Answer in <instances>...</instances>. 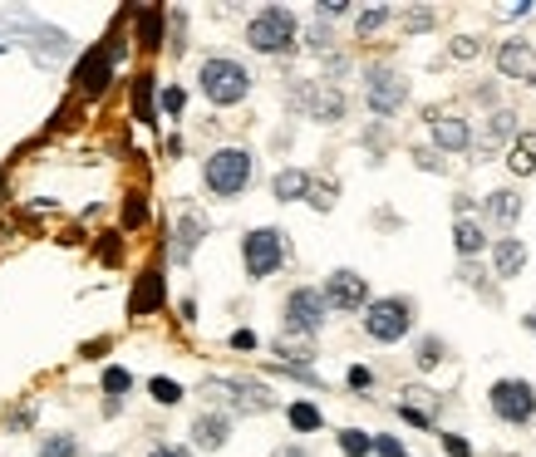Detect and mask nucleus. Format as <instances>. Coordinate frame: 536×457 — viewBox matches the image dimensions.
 Wrapping results in <instances>:
<instances>
[{
  "mask_svg": "<svg viewBox=\"0 0 536 457\" xmlns=\"http://www.w3.org/2000/svg\"><path fill=\"white\" fill-rule=\"evenodd\" d=\"M300 40V20L286 5H266L247 20V45L256 55H290Z\"/></svg>",
  "mask_w": 536,
  "mask_h": 457,
  "instance_id": "1",
  "label": "nucleus"
},
{
  "mask_svg": "<svg viewBox=\"0 0 536 457\" xmlns=\"http://www.w3.org/2000/svg\"><path fill=\"white\" fill-rule=\"evenodd\" d=\"M251 177H256L251 148H217L212 158H207V167H202L207 192H212V197H222V202L241 197V192L251 187Z\"/></svg>",
  "mask_w": 536,
  "mask_h": 457,
  "instance_id": "2",
  "label": "nucleus"
},
{
  "mask_svg": "<svg viewBox=\"0 0 536 457\" xmlns=\"http://www.w3.org/2000/svg\"><path fill=\"white\" fill-rule=\"evenodd\" d=\"M197 79H202V94L217 108H231V104H241L251 94V69L241 65V59H227V55L202 59V75Z\"/></svg>",
  "mask_w": 536,
  "mask_h": 457,
  "instance_id": "3",
  "label": "nucleus"
},
{
  "mask_svg": "<svg viewBox=\"0 0 536 457\" xmlns=\"http://www.w3.org/2000/svg\"><path fill=\"white\" fill-rule=\"evenodd\" d=\"M290 246H286V232H276V226H256V232L241 236V261H247V275L251 281H266V275H276L286 266Z\"/></svg>",
  "mask_w": 536,
  "mask_h": 457,
  "instance_id": "4",
  "label": "nucleus"
},
{
  "mask_svg": "<svg viewBox=\"0 0 536 457\" xmlns=\"http://www.w3.org/2000/svg\"><path fill=\"white\" fill-rule=\"evenodd\" d=\"M409 330H413V300H404V295L369 300V310H364V334H369V340L399 344Z\"/></svg>",
  "mask_w": 536,
  "mask_h": 457,
  "instance_id": "5",
  "label": "nucleus"
},
{
  "mask_svg": "<svg viewBox=\"0 0 536 457\" xmlns=\"http://www.w3.org/2000/svg\"><path fill=\"white\" fill-rule=\"evenodd\" d=\"M325 315H330V300H325V291H315V285H296V291L286 295V305H281L286 334H300V340L320 334Z\"/></svg>",
  "mask_w": 536,
  "mask_h": 457,
  "instance_id": "6",
  "label": "nucleus"
},
{
  "mask_svg": "<svg viewBox=\"0 0 536 457\" xmlns=\"http://www.w3.org/2000/svg\"><path fill=\"white\" fill-rule=\"evenodd\" d=\"M202 393L207 399H227L237 413H271L276 408V393L261 379H207Z\"/></svg>",
  "mask_w": 536,
  "mask_h": 457,
  "instance_id": "7",
  "label": "nucleus"
},
{
  "mask_svg": "<svg viewBox=\"0 0 536 457\" xmlns=\"http://www.w3.org/2000/svg\"><path fill=\"white\" fill-rule=\"evenodd\" d=\"M487 403H492V413L511 428H521V423L536 418V389L527 379H497L492 389H487Z\"/></svg>",
  "mask_w": 536,
  "mask_h": 457,
  "instance_id": "8",
  "label": "nucleus"
},
{
  "mask_svg": "<svg viewBox=\"0 0 536 457\" xmlns=\"http://www.w3.org/2000/svg\"><path fill=\"white\" fill-rule=\"evenodd\" d=\"M364 104H369L379 118H394L399 108L409 104V79L399 75V69H389V65H374L369 75H364Z\"/></svg>",
  "mask_w": 536,
  "mask_h": 457,
  "instance_id": "9",
  "label": "nucleus"
},
{
  "mask_svg": "<svg viewBox=\"0 0 536 457\" xmlns=\"http://www.w3.org/2000/svg\"><path fill=\"white\" fill-rule=\"evenodd\" d=\"M118 50H124V40H108V45H99V50H89V55L79 59L75 79H79V89L89 94V99L108 89V79H114V65H118Z\"/></svg>",
  "mask_w": 536,
  "mask_h": 457,
  "instance_id": "10",
  "label": "nucleus"
},
{
  "mask_svg": "<svg viewBox=\"0 0 536 457\" xmlns=\"http://www.w3.org/2000/svg\"><path fill=\"white\" fill-rule=\"evenodd\" d=\"M325 300L339 315H355V310H369V281L359 271H330L325 281Z\"/></svg>",
  "mask_w": 536,
  "mask_h": 457,
  "instance_id": "11",
  "label": "nucleus"
},
{
  "mask_svg": "<svg viewBox=\"0 0 536 457\" xmlns=\"http://www.w3.org/2000/svg\"><path fill=\"white\" fill-rule=\"evenodd\" d=\"M429 134L438 153H468L472 148V128L462 114H443V108H429Z\"/></svg>",
  "mask_w": 536,
  "mask_h": 457,
  "instance_id": "12",
  "label": "nucleus"
},
{
  "mask_svg": "<svg viewBox=\"0 0 536 457\" xmlns=\"http://www.w3.org/2000/svg\"><path fill=\"white\" fill-rule=\"evenodd\" d=\"M497 69H502V79L536 84V50L527 40H502L497 45Z\"/></svg>",
  "mask_w": 536,
  "mask_h": 457,
  "instance_id": "13",
  "label": "nucleus"
},
{
  "mask_svg": "<svg viewBox=\"0 0 536 457\" xmlns=\"http://www.w3.org/2000/svg\"><path fill=\"white\" fill-rule=\"evenodd\" d=\"M300 104H306V114L320 118V124H339V118H345V94H339L335 84H300Z\"/></svg>",
  "mask_w": 536,
  "mask_h": 457,
  "instance_id": "14",
  "label": "nucleus"
},
{
  "mask_svg": "<svg viewBox=\"0 0 536 457\" xmlns=\"http://www.w3.org/2000/svg\"><path fill=\"white\" fill-rule=\"evenodd\" d=\"M227 438H231V418L227 413H197V423H192V448L222 452Z\"/></svg>",
  "mask_w": 536,
  "mask_h": 457,
  "instance_id": "15",
  "label": "nucleus"
},
{
  "mask_svg": "<svg viewBox=\"0 0 536 457\" xmlns=\"http://www.w3.org/2000/svg\"><path fill=\"white\" fill-rule=\"evenodd\" d=\"M521 266H527V246H521L517 236H497V246H492V271L502 275V281H511Z\"/></svg>",
  "mask_w": 536,
  "mask_h": 457,
  "instance_id": "16",
  "label": "nucleus"
},
{
  "mask_svg": "<svg viewBox=\"0 0 536 457\" xmlns=\"http://www.w3.org/2000/svg\"><path fill=\"white\" fill-rule=\"evenodd\" d=\"M482 212L492 216L497 226H517V216H521V197H517L511 187H497V192H487Z\"/></svg>",
  "mask_w": 536,
  "mask_h": 457,
  "instance_id": "17",
  "label": "nucleus"
},
{
  "mask_svg": "<svg viewBox=\"0 0 536 457\" xmlns=\"http://www.w3.org/2000/svg\"><path fill=\"white\" fill-rule=\"evenodd\" d=\"M271 192H276V202H306L310 197V173H300V167H281V173L271 177Z\"/></svg>",
  "mask_w": 536,
  "mask_h": 457,
  "instance_id": "18",
  "label": "nucleus"
},
{
  "mask_svg": "<svg viewBox=\"0 0 536 457\" xmlns=\"http://www.w3.org/2000/svg\"><path fill=\"white\" fill-rule=\"evenodd\" d=\"M507 138L517 143V114H511V108H497V114L487 118V134H482L478 148H482V153H492V148H502Z\"/></svg>",
  "mask_w": 536,
  "mask_h": 457,
  "instance_id": "19",
  "label": "nucleus"
},
{
  "mask_svg": "<svg viewBox=\"0 0 536 457\" xmlns=\"http://www.w3.org/2000/svg\"><path fill=\"white\" fill-rule=\"evenodd\" d=\"M507 167L517 177H531L536 173V128H531V134H517V143L507 148Z\"/></svg>",
  "mask_w": 536,
  "mask_h": 457,
  "instance_id": "20",
  "label": "nucleus"
},
{
  "mask_svg": "<svg viewBox=\"0 0 536 457\" xmlns=\"http://www.w3.org/2000/svg\"><path fill=\"white\" fill-rule=\"evenodd\" d=\"M453 246H458V256H478V251L487 246L482 222H472V216H458V222H453Z\"/></svg>",
  "mask_w": 536,
  "mask_h": 457,
  "instance_id": "21",
  "label": "nucleus"
},
{
  "mask_svg": "<svg viewBox=\"0 0 536 457\" xmlns=\"http://www.w3.org/2000/svg\"><path fill=\"white\" fill-rule=\"evenodd\" d=\"M202 236H207V222H202L197 212H187V216H182V226H177V246H173V256H177V261H187L192 251H197Z\"/></svg>",
  "mask_w": 536,
  "mask_h": 457,
  "instance_id": "22",
  "label": "nucleus"
},
{
  "mask_svg": "<svg viewBox=\"0 0 536 457\" xmlns=\"http://www.w3.org/2000/svg\"><path fill=\"white\" fill-rule=\"evenodd\" d=\"M138 45L143 50H163V10H138Z\"/></svg>",
  "mask_w": 536,
  "mask_h": 457,
  "instance_id": "23",
  "label": "nucleus"
},
{
  "mask_svg": "<svg viewBox=\"0 0 536 457\" xmlns=\"http://www.w3.org/2000/svg\"><path fill=\"white\" fill-rule=\"evenodd\" d=\"M157 295H163V275L148 271V275H143V285H138V295H133V315H148V310L157 305Z\"/></svg>",
  "mask_w": 536,
  "mask_h": 457,
  "instance_id": "24",
  "label": "nucleus"
},
{
  "mask_svg": "<svg viewBox=\"0 0 536 457\" xmlns=\"http://www.w3.org/2000/svg\"><path fill=\"white\" fill-rule=\"evenodd\" d=\"M133 118L153 124V75H138V79H133Z\"/></svg>",
  "mask_w": 536,
  "mask_h": 457,
  "instance_id": "25",
  "label": "nucleus"
},
{
  "mask_svg": "<svg viewBox=\"0 0 536 457\" xmlns=\"http://www.w3.org/2000/svg\"><path fill=\"white\" fill-rule=\"evenodd\" d=\"M413 359H419V369L429 374V369H438V364L448 359V344L438 340V334H423V340H419V354H413Z\"/></svg>",
  "mask_w": 536,
  "mask_h": 457,
  "instance_id": "26",
  "label": "nucleus"
},
{
  "mask_svg": "<svg viewBox=\"0 0 536 457\" xmlns=\"http://www.w3.org/2000/svg\"><path fill=\"white\" fill-rule=\"evenodd\" d=\"M286 418H290V428H296V432H315V428L325 423L315 403H290V408H286Z\"/></svg>",
  "mask_w": 536,
  "mask_h": 457,
  "instance_id": "27",
  "label": "nucleus"
},
{
  "mask_svg": "<svg viewBox=\"0 0 536 457\" xmlns=\"http://www.w3.org/2000/svg\"><path fill=\"white\" fill-rule=\"evenodd\" d=\"M389 20H394V10H389V5H369V10H359V15H355V30L364 35V40H369V35L384 30Z\"/></svg>",
  "mask_w": 536,
  "mask_h": 457,
  "instance_id": "28",
  "label": "nucleus"
},
{
  "mask_svg": "<svg viewBox=\"0 0 536 457\" xmlns=\"http://www.w3.org/2000/svg\"><path fill=\"white\" fill-rule=\"evenodd\" d=\"M40 457H79V438L75 432H50L40 442Z\"/></svg>",
  "mask_w": 536,
  "mask_h": 457,
  "instance_id": "29",
  "label": "nucleus"
},
{
  "mask_svg": "<svg viewBox=\"0 0 536 457\" xmlns=\"http://www.w3.org/2000/svg\"><path fill=\"white\" fill-rule=\"evenodd\" d=\"M339 452H345V457H369L374 438H369V432H359V428H345V432H339Z\"/></svg>",
  "mask_w": 536,
  "mask_h": 457,
  "instance_id": "30",
  "label": "nucleus"
},
{
  "mask_svg": "<svg viewBox=\"0 0 536 457\" xmlns=\"http://www.w3.org/2000/svg\"><path fill=\"white\" fill-rule=\"evenodd\" d=\"M128 389H133V374H128V369H118V364H108V369H104V393L118 403Z\"/></svg>",
  "mask_w": 536,
  "mask_h": 457,
  "instance_id": "31",
  "label": "nucleus"
},
{
  "mask_svg": "<svg viewBox=\"0 0 536 457\" xmlns=\"http://www.w3.org/2000/svg\"><path fill=\"white\" fill-rule=\"evenodd\" d=\"M148 393H153L157 403H167V408L182 403V383H177V379H163V374H157V379L148 383Z\"/></svg>",
  "mask_w": 536,
  "mask_h": 457,
  "instance_id": "32",
  "label": "nucleus"
},
{
  "mask_svg": "<svg viewBox=\"0 0 536 457\" xmlns=\"http://www.w3.org/2000/svg\"><path fill=\"white\" fill-rule=\"evenodd\" d=\"M448 55H453V59H478L482 55V40H478V35H458V40L448 45Z\"/></svg>",
  "mask_w": 536,
  "mask_h": 457,
  "instance_id": "33",
  "label": "nucleus"
},
{
  "mask_svg": "<svg viewBox=\"0 0 536 457\" xmlns=\"http://www.w3.org/2000/svg\"><path fill=\"white\" fill-rule=\"evenodd\" d=\"M306 202H310L315 212H330L335 207V183H310V197Z\"/></svg>",
  "mask_w": 536,
  "mask_h": 457,
  "instance_id": "34",
  "label": "nucleus"
},
{
  "mask_svg": "<svg viewBox=\"0 0 536 457\" xmlns=\"http://www.w3.org/2000/svg\"><path fill=\"white\" fill-rule=\"evenodd\" d=\"M330 40H335V35L325 30V20H315V25L306 30V45H310L315 55H330Z\"/></svg>",
  "mask_w": 536,
  "mask_h": 457,
  "instance_id": "35",
  "label": "nucleus"
},
{
  "mask_svg": "<svg viewBox=\"0 0 536 457\" xmlns=\"http://www.w3.org/2000/svg\"><path fill=\"white\" fill-rule=\"evenodd\" d=\"M433 25H438L433 10H409V15H404V30L409 35H423V30H433Z\"/></svg>",
  "mask_w": 536,
  "mask_h": 457,
  "instance_id": "36",
  "label": "nucleus"
},
{
  "mask_svg": "<svg viewBox=\"0 0 536 457\" xmlns=\"http://www.w3.org/2000/svg\"><path fill=\"white\" fill-rule=\"evenodd\" d=\"M413 163H419L423 173H443V158H438V148H413Z\"/></svg>",
  "mask_w": 536,
  "mask_h": 457,
  "instance_id": "37",
  "label": "nucleus"
},
{
  "mask_svg": "<svg viewBox=\"0 0 536 457\" xmlns=\"http://www.w3.org/2000/svg\"><path fill=\"white\" fill-rule=\"evenodd\" d=\"M443 452L448 457H472V442L458 438V432H443Z\"/></svg>",
  "mask_w": 536,
  "mask_h": 457,
  "instance_id": "38",
  "label": "nucleus"
},
{
  "mask_svg": "<svg viewBox=\"0 0 536 457\" xmlns=\"http://www.w3.org/2000/svg\"><path fill=\"white\" fill-rule=\"evenodd\" d=\"M399 418H404V423H413V428H433V418L423 413V408H413V403H399Z\"/></svg>",
  "mask_w": 536,
  "mask_h": 457,
  "instance_id": "39",
  "label": "nucleus"
},
{
  "mask_svg": "<svg viewBox=\"0 0 536 457\" xmlns=\"http://www.w3.org/2000/svg\"><path fill=\"white\" fill-rule=\"evenodd\" d=\"M182 104H187V94H182L177 84H167V89H163V108H167V114H182Z\"/></svg>",
  "mask_w": 536,
  "mask_h": 457,
  "instance_id": "40",
  "label": "nucleus"
},
{
  "mask_svg": "<svg viewBox=\"0 0 536 457\" xmlns=\"http://www.w3.org/2000/svg\"><path fill=\"white\" fill-rule=\"evenodd\" d=\"M345 379H349V389H374V369H364V364H355Z\"/></svg>",
  "mask_w": 536,
  "mask_h": 457,
  "instance_id": "41",
  "label": "nucleus"
},
{
  "mask_svg": "<svg viewBox=\"0 0 536 457\" xmlns=\"http://www.w3.org/2000/svg\"><path fill=\"white\" fill-rule=\"evenodd\" d=\"M256 330H231V350H256Z\"/></svg>",
  "mask_w": 536,
  "mask_h": 457,
  "instance_id": "42",
  "label": "nucleus"
},
{
  "mask_svg": "<svg viewBox=\"0 0 536 457\" xmlns=\"http://www.w3.org/2000/svg\"><path fill=\"white\" fill-rule=\"evenodd\" d=\"M345 0H320V10H315V15H320V20H335V15H345Z\"/></svg>",
  "mask_w": 536,
  "mask_h": 457,
  "instance_id": "43",
  "label": "nucleus"
},
{
  "mask_svg": "<svg viewBox=\"0 0 536 457\" xmlns=\"http://www.w3.org/2000/svg\"><path fill=\"white\" fill-rule=\"evenodd\" d=\"M374 452H379V457H404V448H399V438H374Z\"/></svg>",
  "mask_w": 536,
  "mask_h": 457,
  "instance_id": "44",
  "label": "nucleus"
},
{
  "mask_svg": "<svg viewBox=\"0 0 536 457\" xmlns=\"http://www.w3.org/2000/svg\"><path fill=\"white\" fill-rule=\"evenodd\" d=\"M143 216H148V207H143V202H138V197H133V202H128V207H124V222H128V226H138V222H143Z\"/></svg>",
  "mask_w": 536,
  "mask_h": 457,
  "instance_id": "45",
  "label": "nucleus"
},
{
  "mask_svg": "<svg viewBox=\"0 0 536 457\" xmlns=\"http://www.w3.org/2000/svg\"><path fill=\"white\" fill-rule=\"evenodd\" d=\"M271 457H310V448H300V442H286V448H276Z\"/></svg>",
  "mask_w": 536,
  "mask_h": 457,
  "instance_id": "46",
  "label": "nucleus"
},
{
  "mask_svg": "<svg viewBox=\"0 0 536 457\" xmlns=\"http://www.w3.org/2000/svg\"><path fill=\"white\" fill-rule=\"evenodd\" d=\"M148 457H192L187 448H173V442H163V448H153Z\"/></svg>",
  "mask_w": 536,
  "mask_h": 457,
  "instance_id": "47",
  "label": "nucleus"
},
{
  "mask_svg": "<svg viewBox=\"0 0 536 457\" xmlns=\"http://www.w3.org/2000/svg\"><path fill=\"white\" fill-rule=\"evenodd\" d=\"M453 212L458 216H472V197H453Z\"/></svg>",
  "mask_w": 536,
  "mask_h": 457,
  "instance_id": "48",
  "label": "nucleus"
},
{
  "mask_svg": "<svg viewBox=\"0 0 536 457\" xmlns=\"http://www.w3.org/2000/svg\"><path fill=\"white\" fill-rule=\"evenodd\" d=\"M521 324H527V334H536V310H527V315H521Z\"/></svg>",
  "mask_w": 536,
  "mask_h": 457,
  "instance_id": "49",
  "label": "nucleus"
},
{
  "mask_svg": "<svg viewBox=\"0 0 536 457\" xmlns=\"http://www.w3.org/2000/svg\"><path fill=\"white\" fill-rule=\"evenodd\" d=\"M0 55H5V45H0Z\"/></svg>",
  "mask_w": 536,
  "mask_h": 457,
  "instance_id": "50",
  "label": "nucleus"
}]
</instances>
